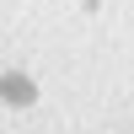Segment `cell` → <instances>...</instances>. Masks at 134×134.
I'll list each match as a JSON object with an SVG mask.
<instances>
[{"mask_svg": "<svg viewBox=\"0 0 134 134\" xmlns=\"http://www.w3.org/2000/svg\"><path fill=\"white\" fill-rule=\"evenodd\" d=\"M0 97H5L11 107H32L38 102V86H32L27 75H5V81H0Z\"/></svg>", "mask_w": 134, "mask_h": 134, "instance_id": "obj_1", "label": "cell"}]
</instances>
